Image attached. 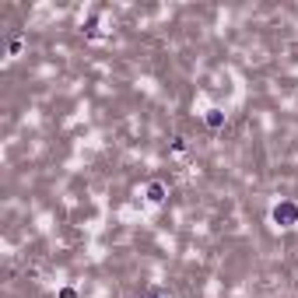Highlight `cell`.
Masks as SVG:
<instances>
[{"instance_id":"obj_2","label":"cell","mask_w":298,"mask_h":298,"mask_svg":"<svg viewBox=\"0 0 298 298\" xmlns=\"http://www.w3.org/2000/svg\"><path fill=\"white\" fill-rule=\"evenodd\" d=\"M207 123H211V127H221V112H218V109H211V116H207Z\"/></svg>"},{"instance_id":"obj_1","label":"cell","mask_w":298,"mask_h":298,"mask_svg":"<svg viewBox=\"0 0 298 298\" xmlns=\"http://www.w3.org/2000/svg\"><path fill=\"white\" fill-rule=\"evenodd\" d=\"M295 207H291V204H284V207H277V211H274V221H295Z\"/></svg>"}]
</instances>
